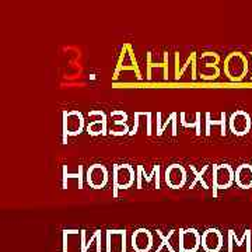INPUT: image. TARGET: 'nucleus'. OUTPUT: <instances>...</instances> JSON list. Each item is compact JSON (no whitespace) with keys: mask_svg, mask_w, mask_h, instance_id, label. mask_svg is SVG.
Masks as SVG:
<instances>
[{"mask_svg":"<svg viewBox=\"0 0 252 252\" xmlns=\"http://www.w3.org/2000/svg\"><path fill=\"white\" fill-rule=\"evenodd\" d=\"M165 184L168 185V188L171 189H181L184 188V185L187 184V170L184 168V165L181 164H171L167 167L165 175H164Z\"/></svg>","mask_w":252,"mask_h":252,"instance_id":"nucleus-8","label":"nucleus"},{"mask_svg":"<svg viewBox=\"0 0 252 252\" xmlns=\"http://www.w3.org/2000/svg\"><path fill=\"white\" fill-rule=\"evenodd\" d=\"M182 241H184V248L187 251H195L196 247H198L199 235L195 230H188L185 231V234L182 237Z\"/></svg>","mask_w":252,"mask_h":252,"instance_id":"nucleus-13","label":"nucleus"},{"mask_svg":"<svg viewBox=\"0 0 252 252\" xmlns=\"http://www.w3.org/2000/svg\"><path fill=\"white\" fill-rule=\"evenodd\" d=\"M137 180L135 168L129 164L114 165V198H118V189H129Z\"/></svg>","mask_w":252,"mask_h":252,"instance_id":"nucleus-3","label":"nucleus"},{"mask_svg":"<svg viewBox=\"0 0 252 252\" xmlns=\"http://www.w3.org/2000/svg\"><path fill=\"white\" fill-rule=\"evenodd\" d=\"M87 133L90 136H99V135H107L108 129H107V115L101 111V119L98 121H93L87 125Z\"/></svg>","mask_w":252,"mask_h":252,"instance_id":"nucleus-12","label":"nucleus"},{"mask_svg":"<svg viewBox=\"0 0 252 252\" xmlns=\"http://www.w3.org/2000/svg\"><path fill=\"white\" fill-rule=\"evenodd\" d=\"M86 119L80 111H63V143H67V136H77L83 132Z\"/></svg>","mask_w":252,"mask_h":252,"instance_id":"nucleus-2","label":"nucleus"},{"mask_svg":"<svg viewBox=\"0 0 252 252\" xmlns=\"http://www.w3.org/2000/svg\"><path fill=\"white\" fill-rule=\"evenodd\" d=\"M207 168H209V165H205V167H203V170H202V171H200V172H198V171H196V168H195L193 165H190V170H192V171L195 172V175H196V178H195V181L192 182V185H190V188H193V187H195V185H196L198 182H202V184H203V188H205V189H209V185H207L206 182L203 181V177H202V175H203V172L206 171Z\"/></svg>","mask_w":252,"mask_h":252,"instance_id":"nucleus-15","label":"nucleus"},{"mask_svg":"<svg viewBox=\"0 0 252 252\" xmlns=\"http://www.w3.org/2000/svg\"><path fill=\"white\" fill-rule=\"evenodd\" d=\"M213 187L215 189H228L235 182V171L228 164L213 165Z\"/></svg>","mask_w":252,"mask_h":252,"instance_id":"nucleus-4","label":"nucleus"},{"mask_svg":"<svg viewBox=\"0 0 252 252\" xmlns=\"http://www.w3.org/2000/svg\"><path fill=\"white\" fill-rule=\"evenodd\" d=\"M67 178H79V189L83 188V165H79V174H69L67 167L63 165V189H67Z\"/></svg>","mask_w":252,"mask_h":252,"instance_id":"nucleus-14","label":"nucleus"},{"mask_svg":"<svg viewBox=\"0 0 252 252\" xmlns=\"http://www.w3.org/2000/svg\"><path fill=\"white\" fill-rule=\"evenodd\" d=\"M152 245V235L147 230H137L133 234V247L137 251H147Z\"/></svg>","mask_w":252,"mask_h":252,"instance_id":"nucleus-10","label":"nucleus"},{"mask_svg":"<svg viewBox=\"0 0 252 252\" xmlns=\"http://www.w3.org/2000/svg\"><path fill=\"white\" fill-rule=\"evenodd\" d=\"M221 244V235L217 230H207L203 235V247L209 252L217 251Z\"/></svg>","mask_w":252,"mask_h":252,"instance_id":"nucleus-11","label":"nucleus"},{"mask_svg":"<svg viewBox=\"0 0 252 252\" xmlns=\"http://www.w3.org/2000/svg\"><path fill=\"white\" fill-rule=\"evenodd\" d=\"M220 61L219 55L215 52H205L200 56V63L205 64L203 69H200L199 77L202 80H216L220 74V70L217 67V63Z\"/></svg>","mask_w":252,"mask_h":252,"instance_id":"nucleus-7","label":"nucleus"},{"mask_svg":"<svg viewBox=\"0 0 252 252\" xmlns=\"http://www.w3.org/2000/svg\"><path fill=\"white\" fill-rule=\"evenodd\" d=\"M206 118H207V127L213 124L215 125H220L221 126V135L224 136L225 135V114L224 112H221V121H210V114H206Z\"/></svg>","mask_w":252,"mask_h":252,"instance_id":"nucleus-16","label":"nucleus"},{"mask_svg":"<svg viewBox=\"0 0 252 252\" xmlns=\"http://www.w3.org/2000/svg\"><path fill=\"white\" fill-rule=\"evenodd\" d=\"M199 118H200V112H196V122L195 124H187L185 122V114L182 112L181 114V119H182V125L185 126V127H193V126H196V135H200V121H199Z\"/></svg>","mask_w":252,"mask_h":252,"instance_id":"nucleus-17","label":"nucleus"},{"mask_svg":"<svg viewBox=\"0 0 252 252\" xmlns=\"http://www.w3.org/2000/svg\"><path fill=\"white\" fill-rule=\"evenodd\" d=\"M251 117L248 112L245 111H235L231 114L230 121H228V126L231 133L235 136H244L248 135L251 130Z\"/></svg>","mask_w":252,"mask_h":252,"instance_id":"nucleus-6","label":"nucleus"},{"mask_svg":"<svg viewBox=\"0 0 252 252\" xmlns=\"http://www.w3.org/2000/svg\"><path fill=\"white\" fill-rule=\"evenodd\" d=\"M250 70L248 59L241 52H231L224 59V73L230 81H243Z\"/></svg>","mask_w":252,"mask_h":252,"instance_id":"nucleus-1","label":"nucleus"},{"mask_svg":"<svg viewBox=\"0 0 252 252\" xmlns=\"http://www.w3.org/2000/svg\"><path fill=\"white\" fill-rule=\"evenodd\" d=\"M108 170H107L105 165H102V164H99V162H95V164H93V165L89 167L87 174H86V181H87V184L90 185V188H105L107 184H108Z\"/></svg>","mask_w":252,"mask_h":252,"instance_id":"nucleus-5","label":"nucleus"},{"mask_svg":"<svg viewBox=\"0 0 252 252\" xmlns=\"http://www.w3.org/2000/svg\"><path fill=\"white\" fill-rule=\"evenodd\" d=\"M235 184L241 189L252 188V165L241 164L235 170Z\"/></svg>","mask_w":252,"mask_h":252,"instance_id":"nucleus-9","label":"nucleus"}]
</instances>
